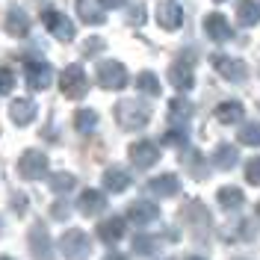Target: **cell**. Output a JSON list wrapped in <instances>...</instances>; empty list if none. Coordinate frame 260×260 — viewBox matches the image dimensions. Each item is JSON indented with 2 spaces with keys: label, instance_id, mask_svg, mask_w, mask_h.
<instances>
[{
  "label": "cell",
  "instance_id": "obj_1",
  "mask_svg": "<svg viewBox=\"0 0 260 260\" xmlns=\"http://www.w3.org/2000/svg\"><path fill=\"white\" fill-rule=\"evenodd\" d=\"M115 118H118V124L124 130H139V127L148 124L151 110H148L142 101H121V104L115 107Z\"/></svg>",
  "mask_w": 260,
  "mask_h": 260
},
{
  "label": "cell",
  "instance_id": "obj_2",
  "mask_svg": "<svg viewBox=\"0 0 260 260\" xmlns=\"http://www.w3.org/2000/svg\"><path fill=\"white\" fill-rule=\"evenodd\" d=\"M59 251H62L65 260H86L89 251H92V243H89V237L83 231L71 228V231H65L59 237Z\"/></svg>",
  "mask_w": 260,
  "mask_h": 260
},
{
  "label": "cell",
  "instance_id": "obj_3",
  "mask_svg": "<svg viewBox=\"0 0 260 260\" xmlns=\"http://www.w3.org/2000/svg\"><path fill=\"white\" fill-rule=\"evenodd\" d=\"M59 89H62L65 98H71V101H80V98L86 95V89H89L86 71H83L80 65H68L62 74H59Z\"/></svg>",
  "mask_w": 260,
  "mask_h": 260
},
{
  "label": "cell",
  "instance_id": "obj_4",
  "mask_svg": "<svg viewBox=\"0 0 260 260\" xmlns=\"http://www.w3.org/2000/svg\"><path fill=\"white\" fill-rule=\"evenodd\" d=\"M98 86L101 89H110V92H118L127 86V68L115 59H107V62L98 65Z\"/></svg>",
  "mask_w": 260,
  "mask_h": 260
},
{
  "label": "cell",
  "instance_id": "obj_5",
  "mask_svg": "<svg viewBox=\"0 0 260 260\" xmlns=\"http://www.w3.org/2000/svg\"><path fill=\"white\" fill-rule=\"evenodd\" d=\"M18 175L27 178V180L45 178V175H48V154H42V151H36V148L24 151L21 160H18Z\"/></svg>",
  "mask_w": 260,
  "mask_h": 260
},
{
  "label": "cell",
  "instance_id": "obj_6",
  "mask_svg": "<svg viewBox=\"0 0 260 260\" xmlns=\"http://www.w3.org/2000/svg\"><path fill=\"white\" fill-rule=\"evenodd\" d=\"M42 21H45V27H48L59 42H71V39H74V24H71L62 12H56V9H45Z\"/></svg>",
  "mask_w": 260,
  "mask_h": 260
},
{
  "label": "cell",
  "instance_id": "obj_7",
  "mask_svg": "<svg viewBox=\"0 0 260 260\" xmlns=\"http://www.w3.org/2000/svg\"><path fill=\"white\" fill-rule=\"evenodd\" d=\"M157 160H160V148L154 145V142L139 139V142L130 145V162H133V166H139V169H151Z\"/></svg>",
  "mask_w": 260,
  "mask_h": 260
},
{
  "label": "cell",
  "instance_id": "obj_8",
  "mask_svg": "<svg viewBox=\"0 0 260 260\" xmlns=\"http://www.w3.org/2000/svg\"><path fill=\"white\" fill-rule=\"evenodd\" d=\"M213 68L231 83H243L245 80V62L234 59V56H225V53H216L213 56Z\"/></svg>",
  "mask_w": 260,
  "mask_h": 260
},
{
  "label": "cell",
  "instance_id": "obj_9",
  "mask_svg": "<svg viewBox=\"0 0 260 260\" xmlns=\"http://www.w3.org/2000/svg\"><path fill=\"white\" fill-rule=\"evenodd\" d=\"M204 32L210 36L213 42L225 45V42H231V36H234V27L228 24V18L222 12H210V15L204 18Z\"/></svg>",
  "mask_w": 260,
  "mask_h": 260
},
{
  "label": "cell",
  "instance_id": "obj_10",
  "mask_svg": "<svg viewBox=\"0 0 260 260\" xmlns=\"http://www.w3.org/2000/svg\"><path fill=\"white\" fill-rule=\"evenodd\" d=\"M157 216H160V207H157L154 201H133V204L127 207V219L133 222V225H139V228L157 222Z\"/></svg>",
  "mask_w": 260,
  "mask_h": 260
},
{
  "label": "cell",
  "instance_id": "obj_11",
  "mask_svg": "<svg viewBox=\"0 0 260 260\" xmlns=\"http://www.w3.org/2000/svg\"><path fill=\"white\" fill-rule=\"evenodd\" d=\"M30 251L36 260H53V251H50V237L45 225H32L30 231Z\"/></svg>",
  "mask_w": 260,
  "mask_h": 260
},
{
  "label": "cell",
  "instance_id": "obj_12",
  "mask_svg": "<svg viewBox=\"0 0 260 260\" xmlns=\"http://www.w3.org/2000/svg\"><path fill=\"white\" fill-rule=\"evenodd\" d=\"M50 80H53V68H50L48 62H30L27 65V86H30L32 92L48 89Z\"/></svg>",
  "mask_w": 260,
  "mask_h": 260
},
{
  "label": "cell",
  "instance_id": "obj_13",
  "mask_svg": "<svg viewBox=\"0 0 260 260\" xmlns=\"http://www.w3.org/2000/svg\"><path fill=\"white\" fill-rule=\"evenodd\" d=\"M77 210L83 213V216H98V213L107 210V195L101 192V189H86V192H80V198H77Z\"/></svg>",
  "mask_w": 260,
  "mask_h": 260
},
{
  "label": "cell",
  "instance_id": "obj_14",
  "mask_svg": "<svg viewBox=\"0 0 260 260\" xmlns=\"http://www.w3.org/2000/svg\"><path fill=\"white\" fill-rule=\"evenodd\" d=\"M124 228H127V222H124L121 216H110V219H104V222L98 225V240L107 243V245H113L124 237Z\"/></svg>",
  "mask_w": 260,
  "mask_h": 260
},
{
  "label": "cell",
  "instance_id": "obj_15",
  "mask_svg": "<svg viewBox=\"0 0 260 260\" xmlns=\"http://www.w3.org/2000/svg\"><path fill=\"white\" fill-rule=\"evenodd\" d=\"M157 24L169 32L178 30L180 24H183V9H180L178 3H160V9H157Z\"/></svg>",
  "mask_w": 260,
  "mask_h": 260
},
{
  "label": "cell",
  "instance_id": "obj_16",
  "mask_svg": "<svg viewBox=\"0 0 260 260\" xmlns=\"http://www.w3.org/2000/svg\"><path fill=\"white\" fill-rule=\"evenodd\" d=\"M9 115H12V121H15L18 127H27L36 118V104H32L30 98H15L12 107H9Z\"/></svg>",
  "mask_w": 260,
  "mask_h": 260
},
{
  "label": "cell",
  "instance_id": "obj_17",
  "mask_svg": "<svg viewBox=\"0 0 260 260\" xmlns=\"http://www.w3.org/2000/svg\"><path fill=\"white\" fill-rule=\"evenodd\" d=\"M148 189L154 195H160V198H172V195L180 192V180L178 175H160V178H154L148 183Z\"/></svg>",
  "mask_w": 260,
  "mask_h": 260
},
{
  "label": "cell",
  "instance_id": "obj_18",
  "mask_svg": "<svg viewBox=\"0 0 260 260\" xmlns=\"http://www.w3.org/2000/svg\"><path fill=\"white\" fill-rule=\"evenodd\" d=\"M6 32L15 36V39H21V36L30 32V18H27L24 9H9V12H6Z\"/></svg>",
  "mask_w": 260,
  "mask_h": 260
},
{
  "label": "cell",
  "instance_id": "obj_19",
  "mask_svg": "<svg viewBox=\"0 0 260 260\" xmlns=\"http://www.w3.org/2000/svg\"><path fill=\"white\" fill-rule=\"evenodd\" d=\"M127 186H130V175L124 169L113 166V169L104 172V189H107V192H124Z\"/></svg>",
  "mask_w": 260,
  "mask_h": 260
},
{
  "label": "cell",
  "instance_id": "obj_20",
  "mask_svg": "<svg viewBox=\"0 0 260 260\" xmlns=\"http://www.w3.org/2000/svg\"><path fill=\"white\" fill-rule=\"evenodd\" d=\"M169 83L175 86V89H180V92H186V89H192V68L189 65H183V62H175L172 68H169Z\"/></svg>",
  "mask_w": 260,
  "mask_h": 260
},
{
  "label": "cell",
  "instance_id": "obj_21",
  "mask_svg": "<svg viewBox=\"0 0 260 260\" xmlns=\"http://www.w3.org/2000/svg\"><path fill=\"white\" fill-rule=\"evenodd\" d=\"M237 21L243 27H254L260 21V0H237Z\"/></svg>",
  "mask_w": 260,
  "mask_h": 260
},
{
  "label": "cell",
  "instance_id": "obj_22",
  "mask_svg": "<svg viewBox=\"0 0 260 260\" xmlns=\"http://www.w3.org/2000/svg\"><path fill=\"white\" fill-rule=\"evenodd\" d=\"M189 115H192V104L186 98H172V104H169V121L175 127H183L189 121Z\"/></svg>",
  "mask_w": 260,
  "mask_h": 260
},
{
  "label": "cell",
  "instance_id": "obj_23",
  "mask_svg": "<svg viewBox=\"0 0 260 260\" xmlns=\"http://www.w3.org/2000/svg\"><path fill=\"white\" fill-rule=\"evenodd\" d=\"M240 118H243V104L240 101H222L216 107V121H222V124H237Z\"/></svg>",
  "mask_w": 260,
  "mask_h": 260
},
{
  "label": "cell",
  "instance_id": "obj_24",
  "mask_svg": "<svg viewBox=\"0 0 260 260\" xmlns=\"http://www.w3.org/2000/svg\"><path fill=\"white\" fill-rule=\"evenodd\" d=\"M77 12H80V18L86 21V24H104L107 18H104V6L95 0H77Z\"/></svg>",
  "mask_w": 260,
  "mask_h": 260
},
{
  "label": "cell",
  "instance_id": "obj_25",
  "mask_svg": "<svg viewBox=\"0 0 260 260\" xmlns=\"http://www.w3.org/2000/svg\"><path fill=\"white\" fill-rule=\"evenodd\" d=\"M136 89L148 98H157L160 95V80H157V74H154V71H142V74L136 77Z\"/></svg>",
  "mask_w": 260,
  "mask_h": 260
},
{
  "label": "cell",
  "instance_id": "obj_26",
  "mask_svg": "<svg viewBox=\"0 0 260 260\" xmlns=\"http://www.w3.org/2000/svg\"><path fill=\"white\" fill-rule=\"evenodd\" d=\"M237 148L234 145H219L216 148V154H213V162H216V169H234L237 166Z\"/></svg>",
  "mask_w": 260,
  "mask_h": 260
},
{
  "label": "cell",
  "instance_id": "obj_27",
  "mask_svg": "<svg viewBox=\"0 0 260 260\" xmlns=\"http://www.w3.org/2000/svg\"><path fill=\"white\" fill-rule=\"evenodd\" d=\"M77 186V178L74 175H68V172H56V175H50V189L56 195H65V192H71Z\"/></svg>",
  "mask_w": 260,
  "mask_h": 260
},
{
  "label": "cell",
  "instance_id": "obj_28",
  "mask_svg": "<svg viewBox=\"0 0 260 260\" xmlns=\"http://www.w3.org/2000/svg\"><path fill=\"white\" fill-rule=\"evenodd\" d=\"M219 204L225 210H237V207H243V192L237 186H222L219 189Z\"/></svg>",
  "mask_w": 260,
  "mask_h": 260
},
{
  "label": "cell",
  "instance_id": "obj_29",
  "mask_svg": "<svg viewBox=\"0 0 260 260\" xmlns=\"http://www.w3.org/2000/svg\"><path fill=\"white\" fill-rule=\"evenodd\" d=\"M74 127L80 130V133H92L98 127V113L95 110H77L74 115Z\"/></svg>",
  "mask_w": 260,
  "mask_h": 260
},
{
  "label": "cell",
  "instance_id": "obj_30",
  "mask_svg": "<svg viewBox=\"0 0 260 260\" xmlns=\"http://www.w3.org/2000/svg\"><path fill=\"white\" fill-rule=\"evenodd\" d=\"M237 136H240L243 145H260V121H248V124H243Z\"/></svg>",
  "mask_w": 260,
  "mask_h": 260
},
{
  "label": "cell",
  "instance_id": "obj_31",
  "mask_svg": "<svg viewBox=\"0 0 260 260\" xmlns=\"http://www.w3.org/2000/svg\"><path fill=\"white\" fill-rule=\"evenodd\" d=\"M157 245H160V237L139 234V237L133 240V251H136V254H154V251H157Z\"/></svg>",
  "mask_w": 260,
  "mask_h": 260
},
{
  "label": "cell",
  "instance_id": "obj_32",
  "mask_svg": "<svg viewBox=\"0 0 260 260\" xmlns=\"http://www.w3.org/2000/svg\"><path fill=\"white\" fill-rule=\"evenodd\" d=\"M162 145H172V148H180L186 145V133H183V127H172L162 133Z\"/></svg>",
  "mask_w": 260,
  "mask_h": 260
},
{
  "label": "cell",
  "instance_id": "obj_33",
  "mask_svg": "<svg viewBox=\"0 0 260 260\" xmlns=\"http://www.w3.org/2000/svg\"><path fill=\"white\" fill-rule=\"evenodd\" d=\"M245 180L254 183V186H260V157H254V160L245 162Z\"/></svg>",
  "mask_w": 260,
  "mask_h": 260
},
{
  "label": "cell",
  "instance_id": "obj_34",
  "mask_svg": "<svg viewBox=\"0 0 260 260\" xmlns=\"http://www.w3.org/2000/svg\"><path fill=\"white\" fill-rule=\"evenodd\" d=\"M12 86H15V74H12L9 68H3V65H0V95H9V92H12Z\"/></svg>",
  "mask_w": 260,
  "mask_h": 260
},
{
  "label": "cell",
  "instance_id": "obj_35",
  "mask_svg": "<svg viewBox=\"0 0 260 260\" xmlns=\"http://www.w3.org/2000/svg\"><path fill=\"white\" fill-rule=\"evenodd\" d=\"M104 48V39H89V45H83V53H98Z\"/></svg>",
  "mask_w": 260,
  "mask_h": 260
},
{
  "label": "cell",
  "instance_id": "obj_36",
  "mask_svg": "<svg viewBox=\"0 0 260 260\" xmlns=\"http://www.w3.org/2000/svg\"><path fill=\"white\" fill-rule=\"evenodd\" d=\"M50 213H53V219H65V216H68V204H65V201H56Z\"/></svg>",
  "mask_w": 260,
  "mask_h": 260
},
{
  "label": "cell",
  "instance_id": "obj_37",
  "mask_svg": "<svg viewBox=\"0 0 260 260\" xmlns=\"http://www.w3.org/2000/svg\"><path fill=\"white\" fill-rule=\"evenodd\" d=\"M98 3H101L104 9H121V6H124V0H98Z\"/></svg>",
  "mask_w": 260,
  "mask_h": 260
},
{
  "label": "cell",
  "instance_id": "obj_38",
  "mask_svg": "<svg viewBox=\"0 0 260 260\" xmlns=\"http://www.w3.org/2000/svg\"><path fill=\"white\" fill-rule=\"evenodd\" d=\"M12 207H15V210H24V207H27V198H24V195H15V198H12Z\"/></svg>",
  "mask_w": 260,
  "mask_h": 260
},
{
  "label": "cell",
  "instance_id": "obj_39",
  "mask_svg": "<svg viewBox=\"0 0 260 260\" xmlns=\"http://www.w3.org/2000/svg\"><path fill=\"white\" fill-rule=\"evenodd\" d=\"M104 260H127V257H124V254H107Z\"/></svg>",
  "mask_w": 260,
  "mask_h": 260
},
{
  "label": "cell",
  "instance_id": "obj_40",
  "mask_svg": "<svg viewBox=\"0 0 260 260\" xmlns=\"http://www.w3.org/2000/svg\"><path fill=\"white\" fill-rule=\"evenodd\" d=\"M186 260H204V257H198V254H192V257H186Z\"/></svg>",
  "mask_w": 260,
  "mask_h": 260
},
{
  "label": "cell",
  "instance_id": "obj_41",
  "mask_svg": "<svg viewBox=\"0 0 260 260\" xmlns=\"http://www.w3.org/2000/svg\"><path fill=\"white\" fill-rule=\"evenodd\" d=\"M0 234H3V219H0Z\"/></svg>",
  "mask_w": 260,
  "mask_h": 260
},
{
  "label": "cell",
  "instance_id": "obj_42",
  "mask_svg": "<svg viewBox=\"0 0 260 260\" xmlns=\"http://www.w3.org/2000/svg\"><path fill=\"white\" fill-rule=\"evenodd\" d=\"M0 260H12V257H0Z\"/></svg>",
  "mask_w": 260,
  "mask_h": 260
},
{
  "label": "cell",
  "instance_id": "obj_43",
  "mask_svg": "<svg viewBox=\"0 0 260 260\" xmlns=\"http://www.w3.org/2000/svg\"><path fill=\"white\" fill-rule=\"evenodd\" d=\"M257 216H260V204H257Z\"/></svg>",
  "mask_w": 260,
  "mask_h": 260
},
{
  "label": "cell",
  "instance_id": "obj_44",
  "mask_svg": "<svg viewBox=\"0 0 260 260\" xmlns=\"http://www.w3.org/2000/svg\"><path fill=\"white\" fill-rule=\"evenodd\" d=\"M216 3H225V0H216Z\"/></svg>",
  "mask_w": 260,
  "mask_h": 260
}]
</instances>
